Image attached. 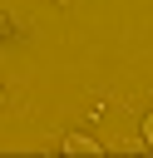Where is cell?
Masks as SVG:
<instances>
[{
	"mask_svg": "<svg viewBox=\"0 0 153 158\" xmlns=\"http://www.w3.org/2000/svg\"><path fill=\"white\" fill-rule=\"evenodd\" d=\"M54 5H69V0H54Z\"/></svg>",
	"mask_w": 153,
	"mask_h": 158,
	"instance_id": "obj_5",
	"label": "cell"
},
{
	"mask_svg": "<svg viewBox=\"0 0 153 158\" xmlns=\"http://www.w3.org/2000/svg\"><path fill=\"white\" fill-rule=\"evenodd\" d=\"M10 35H15V25H10V15H5V5H0V44H5Z\"/></svg>",
	"mask_w": 153,
	"mask_h": 158,
	"instance_id": "obj_2",
	"label": "cell"
},
{
	"mask_svg": "<svg viewBox=\"0 0 153 158\" xmlns=\"http://www.w3.org/2000/svg\"><path fill=\"white\" fill-rule=\"evenodd\" d=\"M64 153H69V158H99V153H104V143H99V138H89V133H69V138H64Z\"/></svg>",
	"mask_w": 153,
	"mask_h": 158,
	"instance_id": "obj_1",
	"label": "cell"
},
{
	"mask_svg": "<svg viewBox=\"0 0 153 158\" xmlns=\"http://www.w3.org/2000/svg\"><path fill=\"white\" fill-rule=\"evenodd\" d=\"M0 104H5V89H0Z\"/></svg>",
	"mask_w": 153,
	"mask_h": 158,
	"instance_id": "obj_4",
	"label": "cell"
},
{
	"mask_svg": "<svg viewBox=\"0 0 153 158\" xmlns=\"http://www.w3.org/2000/svg\"><path fill=\"white\" fill-rule=\"evenodd\" d=\"M143 138H148V148H153V114L143 118Z\"/></svg>",
	"mask_w": 153,
	"mask_h": 158,
	"instance_id": "obj_3",
	"label": "cell"
}]
</instances>
